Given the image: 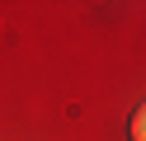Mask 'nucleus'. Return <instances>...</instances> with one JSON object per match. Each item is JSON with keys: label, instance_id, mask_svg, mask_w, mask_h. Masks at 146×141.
<instances>
[{"label": "nucleus", "instance_id": "f257e3e1", "mask_svg": "<svg viewBox=\"0 0 146 141\" xmlns=\"http://www.w3.org/2000/svg\"><path fill=\"white\" fill-rule=\"evenodd\" d=\"M127 136H132V141H146V108H132V122H127Z\"/></svg>", "mask_w": 146, "mask_h": 141}]
</instances>
